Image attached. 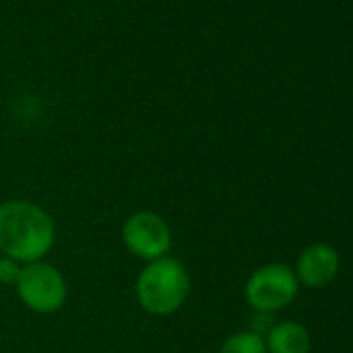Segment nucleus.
Returning a JSON list of instances; mask_svg holds the SVG:
<instances>
[{
	"label": "nucleus",
	"mask_w": 353,
	"mask_h": 353,
	"mask_svg": "<svg viewBox=\"0 0 353 353\" xmlns=\"http://www.w3.org/2000/svg\"><path fill=\"white\" fill-rule=\"evenodd\" d=\"M52 216L34 202L9 200L0 204V252L19 264L40 262L54 245Z\"/></svg>",
	"instance_id": "1"
},
{
	"label": "nucleus",
	"mask_w": 353,
	"mask_h": 353,
	"mask_svg": "<svg viewBox=\"0 0 353 353\" xmlns=\"http://www.w3.org/2000/svg\"><path fill=\"white\" fill-rule=\"evenodd\" d=\"M190 293V272L174 258L148 262L135 283L139 305L152 316H170L179 310Z\"/></svg>",
	"instance_id": "2"
},
{
	"label": "nucleus",
	"mask_w": 353,
	"mask_h": 353,
	"mask_svg": "<svg viewBox=\"0 0 353 353\" xmlns=\"http://www.w3.org/2000/svg\"><path fill=\"white\" fill-rule=\"evenodd\" d=\"M15 289L21 301L38 314L59 312L67 301V281L63 272L42 260L21 266Z\"/></svg>",
	"instance_id": "3"
},
{
	"label": "nucleus",
	"mask_w": 353,
	"mask_h": 353,
	"mask_svg": "<svg viewBox=\"0 0 353 353\" xmlns=\"http://www.w3.org/2000/svg\"><path fill=\"white\" fill-rule=\"evenodd\" d=\"M297 289L299 281L287 264H266L252 272L243 293L256 312L270 314L289 305L295 299Z\"/></svg>",
	"instance_id": "4"
},
{
	"label": "nucleus",
	"mask_w": 353,
	"mask_h": 353,
	"mask_svg": "<svg viewBox=\"0 0 353 353\" xmlns=\"http://www.w3.org/2000/svg\"><path fill=\"white\" fill-rule=\"evenodd\" d=\"M123 243L125 248L148 262H154L158 258H164L170 248V229L168 223L150 210L135 212L127 216L123 223Z\"/></svg>",
	"instance_id": "5"
},
{
	"label": "nucleus",
	"mask_w": 353,
	"mask_h": 353,
	"mask_svg": "<svg viewBox=\"0 0 353 353\" xmlns=\"http://www.w3.org/2000/svg\"><path fill=\"white\" fill-rule=\"evenodd\" d=\"M339 272V256L326 243H314L305 248L297 260L295 276L305 287H324Z\"/></svg>",
	"instance_id": "6"
},
{
	"label": "nucleus",
	"mask_w": 353,
	"mask_h": 353,
	"mask_svg": "<svg viewBox=\"0 0 353 353\" xmlns=\"http://www.w3.org/2000/svg\"><path fill=\"white\" fill-rule=\"evenodd\" d=\"M268 353H307L310 332L297 322H281L268 330L266 339Z\"/></svg>",
	"instance_id": "7"
},
{
	"label": "nucleus",
	"mask_w": 353,
	"mask_h": 353,
	"mask_svg": "<svg viewBox=\"0 0 353 353\" xmlns=\"http://www.w3.org/2000/svg\"><path fill=\"white\" fill-rule=\"evenodd\" d=\"M219 353H268L266 349V341L262 339V334L254 332V330H241L231 334Z\"/></svg>",
	"instance_id": "8"
},
{
	"label": "nucleus",
	"mask_w": 353,
	"mask_h": 353,
	"mask_svg": "<svg viewBox=\"0 0 353 353\" xmlns=\"http://www.w3.org/2000/svg\"><path fill=\"white\" fill-rule=\"evenodd\" d=\"M21 266L17 260L0 256V285H15L21 272Z\"/></svg>",
	"instance_id": "9"
}]
</instances>
